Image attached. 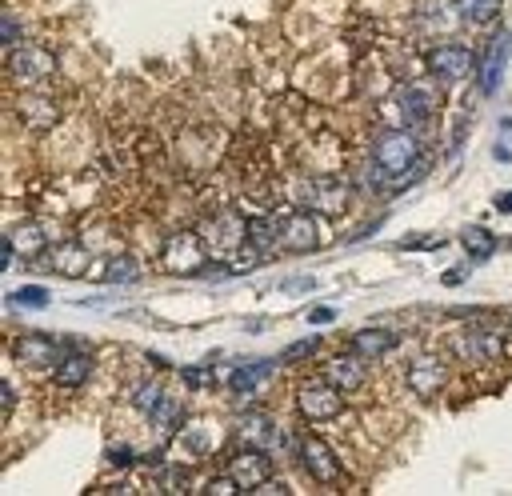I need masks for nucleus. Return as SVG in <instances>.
Returning <instances> with one entry per match:
<instances>
[{"label":"nucleus","instance_id":"nucleus-1","mask_svg":"<svg viewBox=\"0 0 512 496\" xmlns=\"http://www.w3.org/2000/svg\"><path fill=\"white\" fill-rule=\"evenodd\" d=\"M372 176L380 188L400 192L412 180L424 176V156H420V140L408 128H384L372 140Z\"/></svg>","mask_w":512,"mask_h":496},{"label":"nucleus","instance_id":"nucleus-2","mask_svg":"<svg viewBox=\"0 0 512 496\" xmlns=\"http://www.w3.org/2000/svg\"><path fill=\"white\" fill-rule=\"evenodd\" d=\"M208 264V244L200 232H168L160 252H156V268L168 276H196Z\"/></svg>","mask_w":512,"mask_h":496},{"label":"nucleus","instance_id":"nucleus-3","mask_svg":"<svg viewBox=\"0 0 512 496\" xmlns=\"http://www.w3.org/2000/svg\"><path fill=\"white\" fill-rule=\"evenodd\" d=\"M276 244L280 252H292V256H308L324 244V232H320V220L312 208H292V212H280L276 216Z\"/></svg>","mask_w":512,"mask_h":496},{"label":"nucleus","instance_id":"nucleus-4","mask_svg":"<svg viewBox=\"0 0 512 496\" xmlns=\"http://www.w3.org/2000/svg\"><path fill=\"white\" fill-rule=\"evenodd\" d=\"M296 412H300L308 424H328V420L344 416V392H340L332 380H324V376L304 380V384L296 388Z\"/></svg>","mask_w":512,"mask_h":496},{"label":"nucleus","instance_id":"nucleus-5","mask_svg":"<svg viewBox=\"0 0 512 496\" xmlns=\"http://www.w3.org/2000/svg\"><path fill=\"white\" fill-rule=\"evenodd\" d=\"M304 208L320 212V216H344L348 212V200H352V184L348 176H336V172H324V176H312L300 192Z\"/></svg>","mask_w":512,"mask_h":496},{"label":"nucleus","instance_id":"nucleus-6","mask_svg":"<svg viewBox=\"0 0 512 496\" xmlns=\"http://www.w3.org/2000/svg\"><path fill=\"white\" fill-rule=\"evenodd\" d=\"M8 72H12V80L36 88V84H44V80L56 76V56L44 44H16L8 52Z\"/></svg>","mask_w":512,"mask_h":496},{"label":"nucleus","instance_id":"nucleus-7","mask_svg":"<svg viewBox=\"0 0 512 496\" xmlns=\"http://www.w3.org/2000/svg\"><path fill=\"white\" fill-rule=\"evenodd\" d=\"M472 64H476L472 48L452 44V40H440V44H432V48L424 52V68H428L436 80H448V84L464 80V76L472 72Z\"/></svg>","mask_w":512,"mask_h":496},{"label":"nucleus","instance_id":"nucleus-8","mask_svg":"<svg viewBox=\"0 0 512 496\" xmlns=\"http://www.w3.org/2000/svg\"><path fill=\"white\" fill-rule=\"evenodd\" d=\"M296 460H300V468H304L316 484H336V480L344 476V468H340L332 444H324L320 436H300V440H296Z\"/></svg>","mask_w":512,"mask_h":496},{"label":"nucleus","instance_id":"nucleus-9","mask_svg":"<svg viewBox=\"0 0 512 496\" xmlns=\"http://www.w3.org/2000/svg\"><path fill=\"white\" fill-rule=\"evenodd\" d=\"M236 484H240V492H256L268 476H272V456H268V448H240L232 460H228V468H224Z\"/></svg>","mask_w":512,"mask_h":496},{"label":"nucleus","instance_id":"nucleus-10","mask_svg":"<svg viewBox=\"0 0 512 496\" xmlns=\"http://www.w3.org/2000/svg\"><path fill=\"white\" fill-rule=\"evenodd\" d=\"M88 264H92V256H88V248L76 244V240L48 244V252L40 256V268H48L52 276H64V280H80V276H88Z\"/></svg>","mask_w":512,"mask_h":496},{"label":"nucleus","instance_id":"nucleus-11","mask_svg":"<svg viewBox=\"0 0 512 496\" xmlns=\"http://www.w3.org/2000/svg\"><path fill=\"white\" fill-rule=\"evenodd\" d=\"M508 56H512V28H500L488 40L484 56H480V92L484 96H496V88L504 80V68H508Z\"/></svg>","mask_w":512,"mask_h":496},{"label":"nucleus","instance_id":"nucleus-12","mask_svg":"<svg viewBox=\"0 0 512 496\" xmlns=\"http://www.w3.org/2000/svg\"><path fill=\"white\" fill-rule=\"evenodd\" d=\"M392 104L400 108V120H404V124H424V120L436 112L440 96H436L428 84L408 80V84H400V88L392 92Z\"/></svg>","mask_w":512,"mask_h":496},{"label":"nucleus","instance_id":"nucleus-13","mask_svg":"<svg viewBox=\"0 0 512 496\" xmlns=\"http://www.w3.org/2000/svg\"><path fill=\"white\" fill-rule=\"evenodd\" d=\"M320 376L332 380L340 392H360L364 380H368V372H364V356H356L352 348H348V352H336V356L324 360V372H320Z\"/></svg>","mask_w":512,"mask_h":496},{"label":"nucleus","instance_id":"nucleus-14","mask_svg":"<svg viewBox=\"0 0 512 496\" xmlns=\"http://www.w3.org/2000/svg\"><path fill=\"white\" fill-rule=\"evenodd\" d=\"M404 380H408V388H412L416 396H436V392L444 388V380H448V364H444L440 356L424 352V356H416V360L408 364Z\"/></svg>","mask_w":512,"mask_h":496},{"label":"nucleus","instance_id":"nucleus-15","mask_svg":"<svg viewBox=\"0 0 512 496\" xmlns=\"http://www.w3.org/2000/svg\"><path fill=\"white\" fill-rule=\"evenodd\" d=\"M16 116H20L32 132H48V128L60 124V104H56L52 96H44V92H24V96L16 100Z\"/></svg>","mask_w":512,"mask_h":496},{"label":"nucleus","instance_id":"nucleus-16","mask_svg":"<svg viewBox=\"0 0 512 496\" xmlns=\"http://www.w3.org/2000/svg\"><path fill=\"white\" fill-rule=\"evenodd\" d=\"M12 360L32 364V368L56 364V360H60V344H56L48 332H20V336L12 340Z\"/></svg>","mask_w":512,"mask_h":496},{"label":"nucleus","instance_id":"nucleus-17","mask_svg":"<svg viewBox=\"0 0 512 496\" xmlns=\"http://www.w3.org/2000/svg\"><path fill=\"white\" fill-rule=\"evenodd\" d=\"M460 4L456 0H416V24L424 32H436V36H448L456 24H460Z\"/></svg>","mask_w":512,"mask_h":496},{"label":"nucleus","instance_id":"nucleus-18","mask_svg":"<svg viewBox=\"0 0 512 496\" xmlns=\"http://www.w3.org/2000/svg\"><path fill=\"white\" fill-rule=\"evenodd\" d=\"M4 244H8L16 256H24V260H40V256L48 252V232H44L36 220H20V224L4 236Z\"/></svg>","mask_w":512,"mask_h":496},{"label":"nucleus","instance_id":"nucleus-19","mask_svg":"<svg viewBox=\"0 0 512 496\" xmlns=\"http://www.w3.org/2000/svg\"><path fill=\"white\" fill-rule=\"evenodd\" d=\"M88 376H92V356L88 352H60V360L52 364V380L60 384V388H84L88 384Z\"/></svg>","mask_w":512,"mask_h":496},{"label":"nucleus","instance_id":"nucleus-20","mask_svg":"<svg viewBox=\"0 0 512 496\" xmlns=\"http://www.w3.org/2000/svg\"><path fill=\"white\" fill-rule=\"evenodd\" d=\"M236 440L248 444V448H272V444L280 440V428L272 424L268 412H248V416H240V424H236Z\"/></svg>","mask_w":512,"mask_h":496},{"label":"nucleus","instance_id":"nucleus-21","mask_svg":"<svg viewBox=\"0 0 512 496\" xmlns=\"http://www.w3.org/2000/svg\"><path fill=\"white\" fill-rule=\"evenodd\" d=\"M348 348L356 356H364V360H380L384 352L396 348V332L392 328H360V332L348 336Z\"/></svg>","mask_w":512,"mask_h":496},{"label":"nucleus","instance_id":"nucleus-22","mask_svg":"<svg viewBox=\"0 0 512 496\" xmlns=\"http://www.w3.org/2000/svg\"><path fill=\"white\" fill-rule=\"evenodd\" d=\"M208 228H212V232H200V236H204V244H220V240H224V248L248 244V220H240L232 208H228L224 216H216Z\"/></svg>","mask_w":512,"mask_h":496},{"label":"nucleus","instance_id":"nucleus-23","mask_svg":"<svg viewBox=\"0 0 512 496\" xmlns=\"http://www.w3.org/2000/svg\"><path fill=\"white\" fill-rule=\"evenodd\" d=\"M460 348H464L468 360H500L504 356V340L492 328H468L464 340H460Z\"/></svg>","mask_w":512,"mask_h":496},{"label":"nucleus","instance_id":"nucleus-24","mask_svg":"<svg viewBox=\"0 0 512 496\" xmlns=\"http://www.w3.org/2000/svg\"><path fill=\"white\" fill-rule=\"evenodd\" d=\"M272 368H276V360H252V364H240V368L228 372V388H232V392H252L264 376H272Z\"/></svg>","mask_w":512,"mask_h":496},{"label":"nucleus","instance_id":"nucleus-25","mask_svg":"<svg viewBox=\"0 0 512 496\" xmlns=\"http://www.w3.org/2000/svg\"><path fill=\"white\" fill-rule=\"evenodd\" d=\"M456 4H460L464 24H472V28L496 24V16H500V8H504V0H456Z\"/></svg>","mask_w":512,"mask_h":496},{"label":"nucleus","instance_id":"nucleus-26","mask_svg":"<svg viewBox=\"0 0 512 496\" xmlns=\"http://www.w3.org/2000/svg\"><path fill=\"white\" fill-rule=\"evenodd\" d=\"M460 244H464L468 260H488V256L496 252V236H492L488 228H480V224H468V228L460 232Z\"/></svg>","mask_w":512,"mask_h":496},{"label":"nucleus","instance_id":"nucleus-27","mask_svg":"<svg viewBox=\"0 0 512 496\" xmlns=\"http://www.w3.org/2000/svg\"><path fill=\"white\" fill-rule=\"evenodd\" d=\"M248 248H256L260 256H264V252H276V248H280V244H276V220L252 216V220H248Z\"/></svg>","mask_w":512,"mask_h":496},{"label":"nucleus","instance_id":"nucleus-28","mask_svg":"<svg viewBox=\"0 0 512 496\" xmlns=\"http://www.w3.org/2000/svg\"><path fill=\"white\" fill-rule=\"evenodd\" d=\"M180 440L192 456H208L212 452V436H208V420H192V424H180Z\"/></svg>","mask_w":512,"mask_h":496},{"label":"nucleus","instance_id":"nucleus-29","mask_svg":"<svg viewBox=\"0 0 512 496\" xmlns=\"http://www.w3.org/2000/svg\"><path fill=\"white\" fill-rule=\"evenodd\" d=\"M136 276H140L136 256H112L108 268H100V280H104V284H128V280H136Z\"/></svg>","mask_w":512,"mask_h":496},{"label":"nucleus","instance_id":"nucleus-30","mask_svg":"<svg viewBox=\"0 0 512 496\" xmlns=\"http://www.w3.org/2000/svg\"><path fill=\"white\" fill-rule=\"evenodd\" d=\"M8 300L16 304V308H48V288L44 284H24V288H16V292H8Z\"/></svg>","mask_w":512,"mask_h":496},{"label":"nucleus","instance_id":"nucleus-31","mask_svg":"<svg viewBox=\"0 0 512 496\" xmlns=\"http://www.w3.org/2000/svg\"><path fill=\"white\" fill-rule=\"evenodd\" d=\"M160 400H164V384H160V380H140V384L132 388V404H136L140 412H152Z\"/></svg>","mask_w":512,"mask_h":496},{"label":"nucleus","instance_id":"nucleus-32","mask_svg":"<svg viewBox=\"0 0 512 496\" xmlns=\"http://www.w3.org/2000/svg\"><path fill=\"white\" fill-rule=\"evenodd\" d=\"M316 352H320V336H304V340H292V344L284 348V356H280V360L296 364V360H308V356H316Z\"/></svg>","mask_w":512,"mask_h":496},{"label":"nucleus","instance_id":"nucleus-33","mask_svg":"<svg viewBox=\"0 0 512 496\" xmlns=\"http://www.w3.org/2000/svg\"><path fill=\"white\" fill-rule=\"evenodd\" d=\"M136 460H140V452H136L132 444H112V448H108V464H112V468H132Z\"/></svg>","mask_w":512,"mask_h":496},{"label":"nucleus","instance_id":"nucleus-34","mask_svg":"<svg viewBox=\"0 0 512 496\" xmlns=\"http://www.w3.org/2000/svg\"><path fill=\"white\" fill-rule=\"evenodd\" d=\"M200 492H204V496H232V492H240V484H236V480L224 472V476H212V480H208Z\"/></svg>","mask_w":512,"mask_h":496},{"label":"nucleus","instance_id":"nucleus-35","mask_svg":"<svg viewBox=\"0 0 512 496\" xmlns=\"http://www.w3.org/2000/svg\"><path fill=\"white\" fill-rule=\"evenodd\" d=\"M164 484H168L164 492H188V488H184V484H188L184 468H168V472H164Z\"/></svg>","mask_w":512,"mask_h":496},{"label":"nucleus","instance_id":"nucleus-36","mask_svg":"<svg viewBox=\"0 0 512 496\" xmlns=\"http://www.w3.org/2000/svg\"><path fill=\"white\" fill-rule=\"evenodd\" d=\"M0 36H4V44L16 48V44H20V24H16L12 16H4V20H0Z\"/></svg>","mask_w":512,"mask_h":496},{"label":"nucleus","instance_id":"nucleus-37","mask_svg":"<svg viewBox=\"0 0 512 496\" xmlns=\"http://www.w3.org/2000/svg\"><path fill=\"white\" fill-rule=\"evenodd\" d=\"M288 492V484L284 480H276V476H268L260 488H256V496H284Z\"/></svg>","mask_w":512,"mask_h":496},{"label":"nucleus","instance_id":"nucleus-38","mask_svg":"<svg viewBox=\"0 0 512 496\" xmlns=\"http://www.w3.org/2000/svg\"><path fill=\"white\" fill-rule=\"evenodd\" d=\"M284 288L288 292H304V288H316V280L312 276H292V280H284Z\"/></svg>","mask_w":512,"mask_h":496},{"label":"nucleus","instance_id":"nucleus-39","mask_svg":"<svg viewBox=\"0 0 512 496\" xmlns=\"http://www.w3.org/2000/svg\"><path fill=\"white\" fill-rule=\"evenodd\" d=\"M308 320H312V324H332V320H336V308H312Z\"/></svg>","mask_w":512,"mask_h":496},{"label":"nucleus","instance_id":"nucleus-40","mask_svg":"<svg viewBox=\"0 0 512 496\" xmlns=\"http://www.w3.org/2000/svg\"><path fill=\"white\" fill-rule=\"evenodd\" d=\"M0 392H4V416L12 412V404H16V388H12V380H4L0 384Z\"/></svg>","mask_w":512,"mask_h":496},{"label":"nucleus","instance_id":"nucleus-41","mask_svg":"<svg viewBox=\"0 0 512 496\" xmlns=\"http://www.w3.org/2000/svg\"><path fill=\"white\" fill-rule=\"evenodd\" d=\"M496 212H512V192H496Z\"/></svg>","mask_w":512,"mask_h":496},{"label":"nucleus","instance_id":"nucleus-42","mask_svg":"<svg viewBox=\"0 0 512 496\" xmlns=\"http://www.w3.org/2000/svg\"><path fill=\"white\" fill-rule=\"evenodd\" d=\"M184 380H188L192 388H200V384H204V372H200V368H184Z\"/></svg>","mask_w":512,"mask_h":496},{"label":"nucleus","instance_id":"nucleus-43","mask_svg":"<svg viewBox=\"0 0 512 496\" xmlns=\"http://www.w3.org/2000/svg\"><path fill=\"white\" fill-rule=\"evenodd\" d=\"M508 332H512V316H508Z\"/></svg>","mask_w":512,"mask_h":496}]
</instances>
